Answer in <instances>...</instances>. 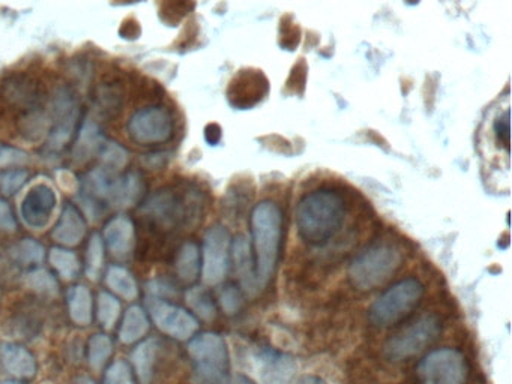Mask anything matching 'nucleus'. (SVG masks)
<instances>
[{
  "instance_id": "cd10ccee",
  "label": "nucleus",
  "mask_w": 512,
  "mask_h": 384,
  "mask_svg": "<svg viewBox=\"0 0 512 384\" xmlns=\"http://www.w3.org/2000/svg\"><path fill=\"white\" fill-rule=\"evenodd\" d=\"M11 257L20 266H38L46 258V249L35 239H22L11 249Z\"/></svg>"
},
{
  "instance_id": "4c0bfd02",
  "label": "nucleus",
  "mask_w": 512,
  "mask_h": 384,
  "mask_svg": "<svg viewBox=\"0 0 512 384\" xmlns=\"http://www.w3.org/2000/svg\"><path fill=\"white\" fill-rule=\"evenodd\" d=\"M104 384H134L131 366L124 360H116L107 368Z\"/></svg>"
},
{
  "instance_id": "4be33fe9",
  "label": "nucleus",
  "mask_w": 512,
  "mask_h": 384,
  "mask_svg": "<svg viewBox=\"0 0 512 384\" xmlns=\"http://www.w3.org/2000/svg\"><path fill=\"white\" fill-rule=\"evenodd\" d=\"M68 312L77 326H89L94 317V299L85 285H74L67 293Z\"/></svg>"
},
{
  "instance_id": "20e7f679",
  "label": "nucleus",
  "mask_w": 512,
  "mask_h": 384,
  "mask_svg": "<svg viewBox=\"0 0 512 384\" xmlns=\"http://www.w3.org/2000/svg\"><path fill=\"white\" fill-rule=\"evenodd\" d=\"M188 353L196 365V384H229V350L223 336L200 333L191 338Z\"/></svg>"
},
{
  "instance_id": "a211bd4d",
  "label": "nucleus",
  "mask_w": 512,
  "mask_h": 384,
  "mask_svg": "<svg viewBox=\"0 0 512 384\" xmlns=\"http://www.w3.org/2000/svg\"><path fill=\"white\" fill-rule=\"evenodd\" d=\"M0 363L8 374L19 380H31L37 374V360L31 351L13 342L0 347Z\"/></svg>"
},
{
  "instance_id": "ea45409f",
  "label": "nucleus",
  "mask_w": 512,
  "mask_h": 384,
  "mask_svg": "<svg viewBox=\"0 0 512 384\" xmlns=\"http://www.w3.org/2000/svg\"><path fill=\"white\" fill-rule=\"evenodd\" d=\"M146 290H148V297H158V299H164V297L175 294V288L167 284L163 279H154V281L149 282Z\"/></svg>"
},
{
  "instance_id": "c756f323",
  "label": "nucleus",
  "mask_w": 512,
  "mask_h": 384,
  "mask_svg": "<svg viewBox=\"0 0 512 384\" xmlns=\"http://www.w3.org/2000/svg\"><path fill=\"white\" fill-rule=\"evenodd\" d=\"M25 285L41 296L56 297L59 294L58 279L49 270L40 269V267L26 273Z\"/></svg>"
},
{
  "instance_id": "7ed1b4c3",
  "label": "nucleus",
  "mask_w": 512,
  "mask_h": 384,
  "mask_svg": "<svg viewBox=\"0 0 512 384\" xmlns=\"http://www.w3.org/2000/svg\"><path fill=\"white\" fill-rule=\"evenodd\" d=\"M401 261H403L401 252L394 246H371L350 263V282L358 290H373L385 284L397 272Z\"/></svg>"
},
{
  "instance_id": "423d86ee",
  "label": "nucleus",
  "mask_w": 512,
  "mask_h": 384,
  "mask_svg": "<svg viewBox=\"0 0 512 384\" xmlns=\"http://www.w3.org/2000/svg\"><path fill=\"white\" fill-rule=\"evenodd\" d=\"M82 105L79 96L70 87L56 93L53 101V122L47 138L49 153H59L70 146L82 125Z\"/></svg>"
},
{
  "instance_id": "6ab92c4d",
  "label": "nucleus",
  "mask_w": 512,
  "mask_h": 384,
  "mask_svg": "<svg viewBox=\"0 0 512 384\" xmlns=\"http://www.w3.org/2000/svg\"><path fill=\"white\" fill-rule=\"evenodd\" d=\"M106 141L97 123L92 122V120H85L80 125L76 138H74V161L77 164H85V162L91 161L92 158H98Z\"/></svg>"
},
{
  "instance_id": "2f4dec72",
  "label": "nucleus",
  "mask_w": 512,
  "mask_h": 384,
  "mask_svg": "<svg viewBox=\"0 0 512 384\" xmlns=\"http://www.w3.org/2000/svg\"><path fill=\"white\" fill-rule=\"evenodd\" d=\"M104 267V240L100 234H92L88 243V252H86V276L91 281H98L101 276V270Z\"/></svg>"
},
{
  "instance_id": "aec40b11",
  "label": "nucleus",
  "mask_w": 512,
  "mask_h": 384,
  "mask_svg": "<svg viewBox=\"0 0 512 384\" xmlns=\"http://www.w3.org/2000/svg\"><path fill=\"white\" fill-rule=\"evenodd\" d=\"M145 194V182L143 177L136 171L116 177L113 185L112 200H110V209H125V207L134 206L142 200Z\"/></svg>"
},
{
  "instance_id": "f704fd0d",
  "label": "nucleus",
  "mask_w": 512,
  "mask_h": 384,
  "mask_svg": "<svg viewBox=\"0 0 512 384\" xmlns=\"http://www.w3.org/2000/svg\"><path fill=\"white\" fill-rule=\"evenodd\" d=\"M28 179V171L22 170V168H10L0 174V192L7 197L17 194L26 185Z\"/></svg>"
},
{
  "instance_id": "0eeeda50",
  "label": "nucleus",
  "mask_w": 512,
  "mask_h": 384,
  "mask_svg": "<svg viewBox=\"0 0 512 384\" xmlns=\"http://www.w3.org/2000/svg\"><path fill=\"white\" fill-rule=\"evenodd\" d=\"M440 326L439 318L434 315L419 318L412 326L404 329L398 335L392 336L383 348V353L392 362L409 359L416 354L430 347L437 338H439Z\"/></svg>"
},
{
  "instance_id": "393cba45",
  "label": "nucleus",
  "mask_w": 512,
  "mask_h": 384,
  "mask_svg": "<svg viewBox=\"0 0 512 384\" xmlns=\"http://www.w3.org/2000/svg\"><path fill=\"white\" fill-rule=\"evenodd\" d=\"M106 284L113 293L125 300H136L139 297V285L133 273L122 266H110L106 273Z\"/></svg>"
},
{
  "instance_id": "9b49d317",
  "label": "nucleus",
  "mask_w": 512,
  "mask_h": 384,
  "mask_svg": "<svg viewBox=\"0 0 512 384\" xmlns=\"http://www.w3.org/2000/svg\"><path fill=\"white\" fill-rule=\"evenodd\" d=\"M175 131L172 114L167 108L146 107L136 111L128 122V134L140 146L163 144L172 138Z\"/></svg>"
},
{
  "instance_id": "2eb2a0df",
  "label": "nucleus",
  "mask_w": 512,
  "mask_h": 384,
  "mask_svg": "<svg viewBox=\"0 0 512 384\" xmlns=\"http://www.w3.org/2000/svg\"><path fill=\"white\" fill-rule=\"evenodd\" d=\"M232 260L235 263L236 275H238L242 291L247 296H256L262 290V287H260L259 279H257L256 261H254V254L251 251V245L247 237L238 236L233 240Z\"/></svg>"
},
{
  "instance_id": "39448f33",
  "label": "nucleus",
  "mask_w": 512,
  "mask_h": 384,
  "mask_svg": "<svg viewBox=\"0 0 512 384\" xmlns=\"http://www.w3.org/2000/svg\"><path fill=\"white\" fill-rule=\"evenodd\" d=\"M419 279L407 278L385 291L368 311V318L377 327H389L409 317L424 297Z\"/></svg>"
},
{
  "instance_id": "c03bdc74",
  "label": "nucleus",
  "mask_w": 512,
  "mask_h": 384,
  "mask_svg": "<svg viewBox=\"0 0 512 384\" xmlns=\"http://www.w3.org/2000/svg\"><path fill=\"white\" fill-rule=\"evenodd\" d=\"M74 384H97V381L94 380V378L91 377H79L76 381H74Z\"/></svg>"
},
{
  "instance_id": "6e6552de",
  "label": "nucleus",
  "mask_w": 512,
  "mask_h": 384,
  "mask_svg": "<svg viewBox=\"0 0 512 384\" xmlns=\"http://www.w3.org/2000/svg\"><path fill=\"white\" fill-rule=\"evenodd\" d=\"M232 260V237L223 225H212L203 237L202 279L209 287L226 279Z\"/></svg>"
},
{
  "instance_id": "a878e982",
  "label": "nucleus",
  "mask_w": 512,
  "mask_h": 384,
  "mask_svg": "<svg viewBox=\"0 0 512 384\" xmlns=\"http://www.w3.org/2000/svg\"><path fill=\"white\" fill-rule=\"evenodd\" d=\"M49 260L53 269L58 272V275L64 281H74V279L79 278L82 263H80L76 252L62 248V246H56V248L50 249Z\"/></svg>"
},
{
  "instance_id": "58836bf2",
  "label": "nucleus",
  "mask_w": 512,
  "mask_h": 384,
  "mask_svg": "<svg viewBox=\"0 0 512 384\" xmlns=\"http://www.w3.org/2000/svg\"><path fill=\"white\" fill-rule=\"evenodd\" d=\"M16 228V216H14L10 203H8L7 200H4V198H0V231L11 233V231L16 230Z\"/></svg>"
},
{
  "instance_id": "c85d7f7f",
  "label": "nucleus",
  "mask_w": 512,
  "mask_h": 384,
  "mask_svg": "<svg viewBox=\"0 0 512 384\" xmlns=\"http://www.w3.org/2000/svg\"><path fill=\"white\" fill-rule=\"evenodd\" d=\"M113 354V341L106 333H95L88 344V362L94 371H101Z\"/></svg>"
},
{
  "instance_id": "e433bc0d",
  "label": "nucleus",
  "mask_w": 512,
  "mask_h": 384,
  "mask_svg": "<svg viewBox=\"0 0 512 384\" xmlns=\"http://www.w3.org/2000/svg\"><path fill=\"white\" fill-rule=\"evenodd\" d=\"M218 302H220L221 308L227 315H235L241 311L242 305H244V296L235 285H227L220 291Z\"/></svg>"
},
{
  "instance_id": "9d476101",
  "label": "nucleus",
  "mask_w": 512,
  "mask_h": 384,
  "mask_svg": "<svg viewBox=\"0 0 512 384\" xmlns=\"http://www.w3.org/2000/svg\"><path fill=\"white\" fill-rule=\"evenodd\" d=\"M248 369L257 384H293L299 365L292 354L260 347L248 356Z\"/></svg>"
},
{
  "instance_id": "b1692460",
  "label": "nucleus",
  "mask_w": 512,
  "mask_h": 384,
  "mask_svg": "<svg viewBox=\"0 0 512 384\" xmlns=\"http://www.w3.org/2000/svg\"><path fill=\"white\" fill-rule=\"evenodd\" d=\"M202 261H200L199 246L193 242H187L179 249L178 258H176V273L179 279L185 284H193L200 275Z\"/></svg>"
},
{
  "instance_id": "1a4fd4ad",
  "label": "nucleus",
  "mask_w": 512,
  "mask_h": 384,
  "mask_svg": "<svg viewBox=\"0 0 512 384\" xmlns=\"http://www.w3.org/2000/svg\"><path fill=\"white\" fill-rule=\"evenodd\" d=\"M469 374L466 357L454 348L431 351L418 366L421 384H464Z\"/></svg>"
},
{
  "instance_id": "72a5a7b5",
  "label": "nucleus",
  "mask_w": 512,
  "mask_h": 384,
  "mask_svg": "<svg viewBox=\"0 0 512 384\" xmlns=\"http://www.w3.org/2000/svg\"><path fill=\"white\" fill-rule=\"evenodd\" d=\"M122 90L116 86V83H103L98 89L97 101L101 105V110L106 113H119L122 107Z\"/></svg>"
},
{
  "instance_id": "f8f14e48",
  "label": "nucleus",
  "mask_w": 512,
  "mask_h": 384,
  "mask_svg": "<svg viewBox=\"0 0 512 384\" xmlns=\"http://www.w3.org/2000/svg\"><path fill=\"white\" fill-rule=\"evenodd\" d=\"M148 311L155 326L178 341H188L199 330V321L191 312L167 300L148 297Z\"/></svg>"
},
{
  "instance_id": "37998d69",
  "label": "nucleus",
  "mask_w": 512,
  "mask_h": 384,
  "mask_svg": "<svg viewBox=\"0 0 512 384\" xmlns=\"http://www.w3.org/2000/svg\"><path fill=\"white\" fill-rule=\"evenodd\" d=\"M296 384H328L323 378L316 377V375H305Z\"/></svg>"
},
{
  "instance_id": "79ce46f5",
  "label": "nucleus",
  "mask_w": 512,
  "mask_h": 384,
  "mask_svg": "<svg viewBox=\"0 0 512 384\" xmlns=\"http://www.w3.org/2000/svg\"><path fill=\"white\" fill-rule=\"evenodd\" d=\"M187 0H167V14H175L176 11H181L182 6L185 5Z\"/></svg>"
},
{
  "instance_id": "412c9836",
  "label": "nucleus",
  "mask_w": 512,
  "mask_h": 384,
  "mask_svg": "<svg viewBox=\"0 0 512 384\" xmlns=\"http://www.w3.org/2000/svg\"><path fill=\"white\" fill-rule=\"evenodd\" d=\"M158 351H160V341L149 338L140 342L131 353V362L140 384H151L155 365H157Z\"/></svg>"
},
{
  "instance_id": "4468645a",
  "label": "nucleus",
  "mask_w": 512,
  "mask_h": 384,
  "mask_svg": "<svg viewBox=\"0 0 512 384\" xmlns=\"http://www.w3.org/2000/svg\"><path fill=\"white\" fill-rule=\"evenodd\" d=\"M2 96L8 104L25 113L40 110L46 101V89L40 81L28 75H14L2 86Z\"/></svg>"
},
{
  "instance_id": "a18cd8bd",
  "label": "nucleus",
  "mask_w": 512,
  "mask_h": 384,
  "mask_svg": "<svg viewBox=\"0 0 512 384\" xmlns=\"http://www.w3.org/2000/svg\"><path fill=\"white\" fill-rule=\"evenodd\" d=\"M0 384H22V383H19V381L8 380V381H2V383H0Z\"/></svg>"
},
{
  "instance_id": "a19ab883",
  "label": "nucleus",
  "mask_w": 512,
  "mask_h": 384,
  "mask_svg": "<svg viewBox=\"0 0 512 384\" xmlns=\"http://www.w3.org/2000/svg\"><path fill=\"white\" fill-rule=\"evenodd\" d=\"M121 35L124 36V38L128 39H134L139 38L140 35V26L139 23H137L136 20H127L124 24L121 26Z\"/></svg>"
},
{
  "instance_id": "f03ea898",
  "label": "nucleus",
  "mask_w": 512,
  "mask_h": 384,
  "mask_svg": "<svg viewBox=\"0 0 512 384\" xmlns=\"http://www.w3.org/2000/svg\"><path fill=\"white\" fill-rule=\"evenodd\" d=\"M254 261L260 287H266L274 276L283 242V213L274 201H262L251 213Z\"/></svg>"
},
{
  "instance_id": "f3484780",
  "label": "nucleus",
  "mask_w": 512,
  "mask_h": 384,
  "mask_svg": "<svg viewBox=\"0 0 512 384\" xmlns=\"http://www.w3.org/2000/svg\"><path fill=\"white\" fill-rule=\"evenodd\" d=\"M86 231H88V225L83 218V213L73 204H67L53 228L52 237L59 245L71 248L82 243Z\"/></svg>"
},
{
  "instance_id": "5701e85b",
  "label": "nucleus",
  "mask_w": 512,
  "mask_h": 384,
  "mask_svg": "<svg viewBox=\"0 0 512 384\" xmlns=\"http://www.w3.org/2000/svg\"><path fill=\"white\" fill-rule=\"evenodd\" d=\"M149 318L145 309L139 305L130 306L124 314L121 329H119V341L122 344L130 345L145 338L149 332Z\"/></svg>"
},
{
  "instance_id": "ddd939ff",
  "label": "nucleus",
  "mask_w": 512,
  "mask_h": 384,
  "mask_svg": "<svg viewBox=\"0 0 512 384\" xmlns=\"http://www.w3.org/2000/svg\"><path fill=\"white\" fill-rule=\"evenodd\" d=\"M56 204H58V198L52 186L46 183L35 185L34 188L29 189L20 206L23 221L32 230H43L49 225Z\"/></svg>"
},
{
  "instance_id": "c9c22d12",
  "label": "nucleus",
  "mask_w": 512,
  "mask_h": 384,
  "mask_svg": "<svg viewBox=\"0 0 512 384\" xmlns=\"http://www.w3.org/2000/svg\"><path fill=\"white\" fill-rule=\"evenodd\" d=\"M29 155L19 147L8 146L0 143V170H10L14 167H22L28 164Z\"/></svg>"
},
{
  "instance_id": "bb28decb",
  "label": "nucleus",
  "mask_w": 512,
  "mask_h": 384,
  "mask_svg": "<svg viewBox=\"0 0 512 384\" xmlns=\"http://www.w3.org/2000/svg\"><path fill=\"white\" fill-rule=\"evenodd\" d=\"M187 305L191 311L205 321H212L217 317V306L211 293L205 287H193L185 294Z\"/></svg>"
},
{
  "instance_id": "473e14b6",
  "label": "nucleus",
  "mask_w": 512,
  "mask_h": 384,
  "mask_svg": "<svg viewBox=\"0 0 512 384\" xmlns=\"http://www.w3.org/2000/svg\"><path fill=\"white\" fill-rule=\"evenodd\" d=\"M119 315H121V302L118 297L113 294H98L97 317L104 329H112L118 323Z\"/></svg>"
},
{
  "instance_id": "f257e3e1",
  "label": "nucleus",
  "mask_w": 512,
  "mask_h": 384,
  "mask_svg": "<svg viewBox=\"0 0 512 384\" xmlns=\"http://www.w3.org/2000/svg\"><path fill=\"white\" fill-rule=\"evenodd\" d=\"M346 201L340 192L322 188L310 192L299 201L295 221L299 234L310 245L328 243L343 227Z\"/></svg>"
},
{
  "instance_id": "dca6fc26",
  "label": "nucleus",
  "mask_w": 512,
  "mask_h": 384,
  "mask_svg": "<svg viewBox=\"0 0 512 384\" xmlns=\"http://www.w3.org/2000/svg\"><path fill=\"white\" fill-rule=\"evenodd\" d=\"M104 242L116 257H128L136 246V228L128 216L118 215L104 227Z\"/></svg>"
},
{
  "instance_id": "7c9ffc66",
  "label": "nucleus",
  "mask_w": 512,
  "mask_h": 384,
  "mask_svg": "<svg viewBox=\"0 0 512 384\" xmlns=\"http://www.w3.org/2000/svg\"><path fill=\"white\" fill-rule=\"evenodd\" d=\"M98 159L101 161L100 167L112 171V173H119L124 170L128 164V152L125 147L116 141H106L103 149H101Z\"/></svg>"
}]
</instances>
